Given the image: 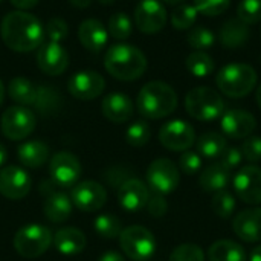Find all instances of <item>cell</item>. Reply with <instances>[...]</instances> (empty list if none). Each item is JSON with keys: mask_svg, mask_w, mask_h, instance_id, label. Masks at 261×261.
<instances>
[{"mask_svg": "<svg viewBox=\"0 0 261 261\" xmlns=\"http://www.w3.org/2000/svg\"><path fill=\"white\" fill-rule=\"evenodd\" d=\"M0 2H2V0H0Z\"/></svg>", "mask_w": 261, "mask_h": 261, "instance_id": "cell-55", "label": "cell"}, {"mask_svg": "<svg viewBox=\"0 0 261 261\" xmlns=\"http://www.w3.org/2000/svg\"><path fill=\"white\" fill-rule=\"evenodd\" d=\"M147 182L148 187L158 194L164 196L173 193L180 182L177 165L173 161L164 158L153 161L147 170Z\"/></svg>", "mask_w": 261, "mask_h": 261, "instance_id": "cell-10", "label": "cell"}, {"mask_svg": "<svg viewBox=\"0 0 261 261\" xmlns=\"http://www.w3.org/2000/svg\"><path fill=\"white\" fill-rule=\"evenodd\" d=\"M162 2H165L167 5H179V3H182L184 0H162Z\"/></svg>", "mask_w": 261, "mask_h": 261, "instance_id": "cell-53", "label": "cell"}, {"mask_svg": "<svg viewBox=\"0 0 261 261\" xmlns=\"http://www.w3.org/2000/svg\"><path fill=\"white\" fill-rule=\"evenodd\" d=\"M242 154L243 158L251 162H260L261 161V138L258 136H249L245 139V142L242 144Z\"/></svg>", "mask_w": 261, "mask_h": 261, "instance_id": "cell-43", "label": "cell"}, {"mask_svg": "<svg viewBox=\"0 0 261 261\" xmlns=\"http://www.w3.org/2000/svg\"><path fill=\"white\" fill-rule=\"evenodd\" d=\"M78 38L87 50L99 52L107 44L109 32L99 20L87 18L78 28Z\"/></svg>", "mask_w": 261, "mask_h": 261, "instance_id": "cell-22", "label": "cell"}, {"mask_svg": "<svg viewBox=\"0 0 261 261\" xmlns=\"http://www.w3.org/2000/svg\"><path fill=\"white\" fill-rule=\"evenodd\" d=\"M70 200L75 208L83 213H95L107 202L106 188L95 180H84L72 187Z\"/></svg>", "mask_w": 261, "mask_h": 261, "instance_id": "cell-12", "label": "cell"}, {"mask_svg": "<svg viewBox=\"0 0 261 261\" xmlns=\"http://www.w3.org/2000/svg\"><path fill=\"white\" fill-rule=\"evenodd\" d=\"M69 3L70 5H73L75 8H86V6H89L90 3H92V0H69Z\"/></svg>", "mask_w": 261, "mask_h": 261, "instance_id": "cell-48", "label": "cell"}, {"mask_svg": "<svg viewBox=\"0 0 261 261\" xmlns=\"http://www.w3.org/2000/svg\"><path fill=\"white\" fill-rule=\"evenodd\" d=\"M237 17L246 24H255L261 21V0H240Z\"/></svg>", "mask_w": 261, "mask_h": 261, "instance_id": "cell-38", "label": "cell"}, {"mask_svg": "<svg viewBox=\"0 0 261 261\" xmlns=\"http://www.w3.org/2000/svg\"><path fill=\"white\" fill-rule=\"evenodd\" d=\"M102 109V115L106 116V119H109L110 122L115 124H122L127 122L132 116H133V101L121 92H113L109 93L101 104Z\"/></svg>", "mask_w": 261, "mask_h": 261, "instance_id": "cell-21", "label": "cell"}, {"mask_svg": "<svg viewBox=\"0 0 261 261\" xmlns=\"http://www.w3.org/2000/svg\"><path fill=\"white\" fill-rule=\"evenodd\" d=\"M67 34H69V28H67V23L63 18L54 17L46 23L44 35L49 38V41L60 43L61 40H64L67 37Z\"/></svg>", "mask_w": 261, "mask_h": 261, "instance_id": "cell-41", "label": "cell"}, {"mask_svg": "<svg viewBox=\"0 0 261 261\" xmlns=\"http://www.w3.org/2000/svg\"><path fill=\"white\" fill-rule=\"evenodd\" d=\"M122 252L133 261H148L156 252V239L144 226H128L119 236Z\"/></svg>", "mask_w": 261, "mask_h": 261, "instance_id": "cell-7", "label": "cell"}, {"mask_svg": "<svg viewBox=\"0 0 261 261\" xmlns=\"http://www.w3.org/2000/svg\"><path fill=\"white\" fill-rule=\"evenodd\" d=\"M257 80L255 69L245 63L226 64L216 75L217 87L229 98H245L254 90Z\"/></svg>", "mask_w": 261, "mask_h": 261, "instance_id": "cell-4", "label": "cell"}, {"mask_svg": "<svg viewBox=\"0 0 261 261\" xmlns=\"http://www.w3.org/2000/svg\"><path fill=\"white\" fill-rule=\"evenodd\" d=\"M3 99H5V87H3V83L0 80V106L3 104Z\"/></svg>", "mask_w": 261, "mask_h": 261, "instance_id": "cell-52", "label": "cell"}, {"mask_svg": "<svg viewBox=\"0 0 261 261\" xmlns=\"http://www.w3.org/2000/svg\"><path fill=\"white\" fill-rule=\"evenodd\" d=\"M242 161H243L242 150L237 148V147H231V148H228V150L223 153L220 162H222L226 168H229V170L232 171L234 168H237V167L242 164Z\"/></svg>", "mask_w": 261, "mask_h": 261, "instance_id": "cell-45", "label": "cell"}, {"mask_svg": "<svg viewBox=\"0 0 261 261\" xmlns=\"http://www.w3.org/2000/svg\"><path fill=\"white\" fill-rule=\"evenodd\" d=\"M213 210L219 217L229 219L236 211V197L226 190L216 193L213 197Z\"/></svg>", "mask_w": 261, "mask_h": 261, "instance_id": "cell-37", "label": "cell"}, {"mask_svg": "<svg viewBox=\"0 0 261 261\" xmlns=\"http://www.w3.org/2000/svg\"><path fill=\"white\" fill-rule=\"evenodd\" d=\"M136 107L147 119H162L176 110L177 93L164 81H150L139 90Z\"/></svg>", "mask_w": 261, "mask_h": 261, "instance_id": "cell-3", "label": "cell"}, {"mask_svg": "<svg viewBox=\"0 0 261 261\" xmlns=\"http://www.w3.org/2000/svg\"><path fill=\"white\" fill-rule=\"evenodd\" d=\"M37 64L46 75L57 76L67 69L69 54L60 43L46 41L37 50Z\"/></svg>", "mask_w": 261, "mask_h": 261, "instance_id": "cell-17", "label": "cell"}, {"mask_svg": "<svg viewBox=\"0 0 261 261\" xmlns=\"http://www.w3.org/2000/svg\"><path fill=\"white\" fill-rule=\"evenodd\" d=\"M49 147L43 141H26L18 147L17 156L21 165L28 168H40L49 159Z\"/></svg>", "mask_w": 261, "mask_h": 261, "instance_id": "cell-27", "label": "cell"}, {"mask_svg": "<svg viewBox=\"0 0 261 261\" xmlns=\"http://www.w3.org/2000/svg\"><path fill=\"white\" fill-rule=\"evenodd\" d=\"M145 208H148V213H150L153 217H162V216H165L168 206H167V202H165L164 196L156 193V194L150 196L148 203H147Z\"/></svg>", "mask_w": 261, "mask_h": 261, "instance_id": "cell-44", "label": "cell"}, {"mask_svg": "<svg viewBox=\"0 0 261 261\" xmlns=\"http://www.w3.org/2000/svg\"><path fill=\"white\" fill-rule=\"evenodd\" d=\"M83 168L80 159L69 151H58L50 158L49 174L58 188H72L78 184Z\"/></svg>", "mask_w": 261, "mask_h": 261, "instance_id": "cell-9", "label": "cell"}, {"mask_svg": "<svg viewBox=\"0 0 261 261\" xmlns=\"http://www.w3.org/2000/svg\"><path fill=\"white\" fill-rule=\"evenodd\" d=\"M199 17V11L194 5H180L171 14V24L176 29H190Z\"/></svg>", "mask_w": 261, "mask_h": 261, "instance_id": "cell-34", "label": "cell"}, {"mask_svg": "<svg viewBox=\"0 0 261 261\" xmlns=\"http://www.w3.org/2000/svg\"><path fill=\"white\" fill-rule=\"evenodd\" d=\"M136 28L144 34H156L167 23V11L159 0H141L135 9Z\"/></svg>", "mask_w": 261, "mask_h": 261, "instance_id": "cell-15", "label": "cell"}, {"mask_svg": "<svg viewBox=\"0 0 261 261\" xmlns=\"http://www.w3.org/2000/svg\"><path fill=\"white\" fill-rule=\"evenodd\" d=\"M187 40L194 50H208L216 43V35L211 29L205 26H197L190 31Z\"/></svg>", "mask_w": 261, "mask_h": 261, "instance_id": "cell-35", "label": "cell"}, {"mask_svg": "<svg viewBox=\"0 0 261 261\" xmlns=\"http://www.w3.org/2000/svg\"><path fill=\"white\" fill-rule=\"evenodd\" d=\"M232 229L236 236L246 243L261 242V208L239 213L232 222Z\"/></svg>", "mask_w": 261, "mask_h": 261, "instance_id": "cell-20", "label": "cell"}, {"mask_svg": "<svg viewBox=\"0 0 261 261\" xmlns=\"http://www.w3.org/2000/svg\"><path fill=\"white\" fill-rule=\"evenodd\" d=\"M2 132L11 141H21L28 138L37 125L35 113L24 106H12L2 115Z\"/></svg>", "mask_w": 261, "mask_h": 261, "instance_id": "cell-8", "label": "cell"}, {"mask_svg": "<svg viewBox=\"0 0 261 261\" xmlns=\"http://www.w3.org/2000/svg\"><path fill=\"white\" fill-rule=\"evenodd\" d=\"M0 34L3 43L15 52H31L40 47L44 40L41 21L26 11L6 14L0 26Z\"/></svg>", "mask_w": 261, "mask_h": 261, "instance_id": "cell-1", "label": "cell"}, {"mask_svg": "<svg viewBox=\"0 0 261 261\" xmlns=\"http://www.w3.org/2000/svg\"><path fill=\"white\" fill-rule=\"evenodd\" d=\"M98 261H125V260H124V257H122L119 252L109 251V252L102 254V255H101V258H99Z\"/></svg>", "mask_w": 261, "mask_h": 261, "instance_id": "cell-47", "label": "cell"}, {"mask_svg": "<svg viewBox=\"0 0 261 261\" xmlns=\"http://www.w3.org/2000/svg\"><path fill=\"white\" fill-rule=\"evenodd\" d=\"M251 261H261V245L252 249V252H251Z\"/></svg>", "mask_w": 261, "mask_h": 261, "instance_id": "cell-49", "label": "cell"}, {"mask_svg": "<svg viewBox=\"0 0 261 261\" xmlns=\"http://www.w3.org/2000/svg\"><path fill=\"white\" fill-rule=\"evenodd\" d=\"M161 144L171 151H187L196 141V133L191 124L184 119H173L164 124L159 130Z\"/></svg>", "mask_w": 261, "mask_h": 261, "instance_id": "cell-11", "label": "cell"}, {"mask_svg": "<svg viewBox=\"0 0 261 261\" xmlns=\"http://www.w3.org/2000/svg\"><path fill=\"white\" fill-rule=\"evenodd\" d=\"M147 57L132 44L119 43L109 47L104 57L106 70L119 81H135L147 70Z\"/></svg>", "mask_w": 261, "mask_h": 261, "instance_id": "cell-2", "label": "cell"}, {"mask_svg": "<svg viewBox=\"0 0 261 261\" xmlns=\"http://www.w3.org/2000/svg\"><path fill=\"white\" fill-rule=\"evenodd\" d=\"M93 228L95 232L106 240L116 239L122 232V223L113 214H99L93 222Z\"/></svg>", "mask_w": 261, "mask_h": 261, "instance_id": "cell-32", "label": "cell"}, {"mask_svg": "<svg viewBox=\"0 0 261 261\" xmlns=\"http://www.w3.org/2000/svg\"><path fill=\"white\" fill-rule=\"evenodd\" d=\"M99 3H102V5H110V3H113L115 0H98Z\"/></svg>", "mask_w": 261, "mask_h": 261, "instance_id": "cell-54", "label": "cell"}, {"mask_svg": "<svg viewBox=\"0 0 261 261\" xmlns=\"http://www.w3.org/2000/svg\"><path fill=\"white\" fill-rule=\"evenodd\" d=\"M32 187L31 176L18 165H8L0 170V194L8 200L24 199Z\"/></svg>", "mask_w": 261, "mask_h": 261, "instance_id": "cell-13", "label": "cell"}, {"mask_svg": "<svg viewBox=\"0 0 261 261\" xmlns=\"http://www.w3.org/2000/svg\"><path fill=\"white\" fill-rule=\"evenodd\" d=\"M38 89L31 80L24 76H15L8 84V95L18 106H35L38 99Z\"/></svg>", "mask_w": 261, "mask_h": 261, "instance_id": "cell-28", "label": "cell"}, {"mask_svg": "<svg viewBox=\"0 0 261 261\" xmlns=\"http://www.w3.org/2000/svg\"><path fill=\"white\" fill-rule=\"evenodd\" d=\"M249 38V24L242 21L239 17L229 18L219 32V40L225 49H239Z\"/></svg>", "mask_w": 261, "mask_h": 261, "instance_id": "cell-24", "label": "cell"}, {"mask_svg": "<svg viewBox=\"0 0 261 261\" xmlns=\"http://www.w3.org/2000/svg\"><path fill=\"white\" fill-rule=\"evenodd\" d=\"M52 242L55 245V249L63 255L81 254L86 249V245H87L86 236L80 229L69 228V226L61 228L60 231H57Z\"/></svg>", "mask_w": 261, "mask_h": 261, "instance_id": "cell-23", "label": "cell"}, {"mask_svg": "<svg viewBox=\"0 0 261 261\" xmlns=\"http://www.w3.org/2000/svg\"><path fill=\"white\" fill-rule=\"evenodd\" d=\"M229 180H231V170L226 168L222 162L208 165L199 177V184L202 190L214 194L223 191L228 187Z\"/></svg>", "mask_w": 261, "mask_h": 261, "instance_id": "cell-25", "label": "cell"}, {"mask_svg": "<svg viewBox=\"0 0 261 261\" xmlns=\"http://www.w3.org/2000/svg\"><path fill=\"white\" fill-rule=\"evenodd\" d=\"M187 69L190 70L191 75L197 78H205L214 72L216 63L213 57L205 50H194L187 57Z\"/></svg>", "mask_w": 261, "mask_h": 261, "instance_id": "cell-31", "label": "cell"}, {"mask_svg": "<svg viewBox=\"0 0 261 261\" xmlns=\"http://www.w3.org/2000/svg\"><path fill=\"white\" fill-rule=\"evenodd\" d=\"M72 208H73V203L70 200V196L64 194L61 191H55L50 196H47L46 202L43 205L44 216L52 223L66 222L72 214Z\"/></svg>", "mask_w": 261, "mask_h": 261, "instance_id": "cell-26", "label": "cell"}, {"mask_svg": "<svg viewBox=\"0 0 261 261\" xmlns=\"http://www.w3.org/2000/svg\"><path fill=\"white\" fill-rule=\"evenodd\" d=\"M255 99H257V104H258V107L261 109V84L258 86L257 92H255Z\"/></svg>", "mask_w": 261, "mask_h": 261, "instance_id": "cell-51", "label": "cell"}, {"mask_svg": "<svg viewBox=\"0 0 261 261\" xmlns=\"http://www.w3.org/2000/svg\"><path fill=\"white\" fill-rule=\"evenodd\" d=\"M210 261H246L243 246L232 240H219L208 249Z\"/></svg>", "mask_w": 261, "mask_h": 261, "instance_id": "cell-30", "label": "cell"}, {"mask_svg": "<svg viewBox=\"0 0 261 261\" xmlns=\"http://www.w3.org/2000/svg\"><path fill=\"white\" fill-rule=\"evenodd\" d=\"M222 132L229 139H245L249 138L251 133L257 127L255 116L246 110L232 109L222 115L220 121Z\"/></svg>", "mask_w": 261, "mask_h": 261, "instance_id": "cell-18", "label": "cell"}, {"mask_svg": "<svg viewBox=\"0 0 261 261\" xmlns=\"http://www.w3.org/2000/svg\"><path fill=\"white\" fill-rule=\"evenodd\" d=\"M197 153L206 159H217L222 158L223 153L228 150L226 138L216 132H206L203 133L196 144Z\"/></svg>", "mask_w": 261, "mask_h": 261, "instance_id": "cell-29", "label": "cell"}, {"mask_svg": "<svg viewBox=\"0 0 261 261\" xmlns=\"http://www.w3.org/2000/svg\"><path fill=\"white\" fill-rule=\"evenodd\" d=\"M187 113L197 121H214L225 113V101L220 93L211 87L200 86L191 89L185 96Z\"/></svg>", "mask_w": 261, "mask_h": 261, "instance_id": "cell-5", "label": "cell"}, {"mask_svg": "<svg viewBox=\"0 0 261 261\" xmlns=\"http://www.w3.org/2000/svg\"><path fill=\"white\" fill-rule=\"evenodd\" d=\"M54 237L47 226L40 223H29L21 226L14 236V248L23 258H37L43 255Z\"/></svg>", "mask_w": 261, "mask_h": 261, "instance_id": "cell-6", "label": "cell"}, {"mask_svg": "<svg viewBox=\"0 0 261 261\" xmlns=\"http://www.w3.org/2000/svg\"><path fill=\"white\" fill-rule=\"evenodd\" d=\"M234 191L237 197L248 205L261 203V170L255 165H246L234 176Z\"/></svg>", "mask_w": 261, "mask_h": 261, "instance_id": "cell-14", "label": "cell"}, {"mask_svg": "<svg viewBox=\"0 0 261 261\" xmlns=\"http://www.w3.org/2000/svg\"><path fill=\"white\" fill-rule=\"evenodd\" d=\"M6 159H8V153H6V148L3 147V144H0V167H3V165H5Z\"/></svg>", "mask_w": 261, "mask_h": 261, "instance_id": "cell-50", "label": "cell"}, {"mask_svg": "<svg viewBox=\"0 0 261 261\" xmlns=\"http://www.w3.org/2000/svg\"><path fill=\"white\" fill-rule=\"evenodd\" d=\"M150 191L147 185L139 179H127L118 190V202L127 213H138L148 203Z\"/></svg>", "mask_w": 261, "mask_h": 261, "instance_id": "cell-19", "label": "cell"}, {"mask_svg": "<svg viewBox=\"0 0 261 261\" xmlns=\"http://www.w3.org/2000/svg\"><path fill=\"white\" fill-rule=\"evenodd\" d=\"M69 92L73 98L90 101L98 98L106 89V80L95 70H80L69 80Z\"/></svg>", "mask_w": 261, "mask_h": 261, "instance_id": "cell-16", "label": "cell"}, {"mask_svg": "<svg viewBox=\"0 0 261 261\" xmlns=\"http://www.w3.org/2000/svg\"><path fill=\"white\" fill-rule=\"evenodd\" d=\"M193 5L196 6L199 14L206 17H216L223 14L229 8L231 0H194Z\"/></svg>", "mask_w": 261, "mask_h": 261, "instance_id": "cell-40", "label": "cell"}, {"mask_svg": "<svg viewBox=\"0 0 261 261\" xmlns=\"http://www.w3.org/2000/svg\"><path fill=\"white\" fill-rule=\"evenodd\" d=\"M151 136V130L148 122L145 121H135L125 132V141L132 147H144L148 144Z\"/></svg>", "mask_w": 261, "mask_h": 261, "instance_id": "cell-36", "label": "cell"}, {"mask_svg": "<svg viewBox=\"0 0 261 261\" xmlns=\"http://www.w3.org/2000/svg\"><path fill=\"white\" fill-rule=\"evenodd\" d=\"M107 32L116 40H127L132 35V20L124 12H115L109 18Z\"/></svg>", "mask_w": 261, "mask_h": 261, "instance_id": "cell-33", "label": "cell"}, {"mask_svg": "<svg viewBox=\"0 0 261 261\" xmlns=\"http://www.w3.org/2000/svg\"><path fill=\"white\" fill-rule=\"evenodd\" d=\"M168 261H205V255H203V251L197 245L185 243V245L177 246L171 252Z\"/></svg>", "mask_w": 261, "mask_h": 261, "instance_id": "cell-39", "label": "cell"}, {"mask_svg": "<svg viewBox=\"0 0 261 261\" xmlns=\"http://www.w3.org/2000/svg\"><path fill=\"white\" fill-rule=\"evenodd\" d=\"M9 2L12 3V6H15L20 11L31 9V8H34L38 3V0H9Z\"/></svg>", "mask_w": 261, "mask_h": 261, "instance_id": "cell-46", "label": "cell"}, {"mask_svg": "<svg viewBox=\"0 0 261 261\" xmlns=\"http://www.w3.org/2000/svg\"><path fill=\"white\" fill-rule=\"evenodd\" d=\"M179 167L185 174L194 176L202 170V156L197 151L187 150L179 158Z\"/></svg>", "mask_w": 261, "mask_h": 261, "instance_id": "cell-42", "label": "cell"}]
</instances>
